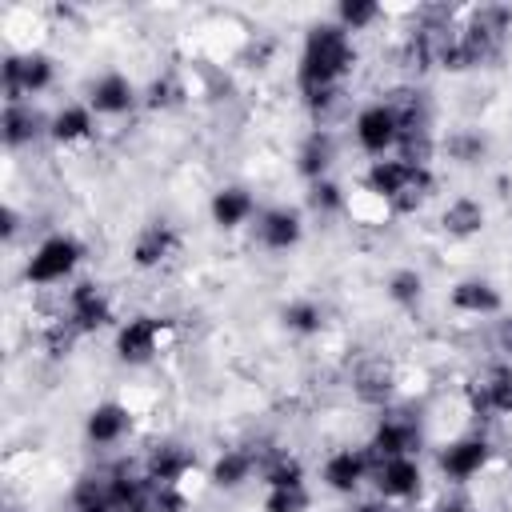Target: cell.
Masks as SVG:
<instances>
[{"mask_svg": "<svg viewBox=\"0 0 512 512\" xmlns=\"http://www.w3.org/2000/svg\"><path fill=\"white\" fill-rule=\"evenodd\" d=\"M388 296H392L396 304L412 308V304L424 296V280H420V272H412V268H400V272H392V280H388Z\"/></svg>", "mask_w": 512, "mask_h": 512, "instance_id": "f546056e", "label": "cell"}, {"mask_svg": "<svg viewBox=\"0 0 512 512\" xmlns=\"http://www.w3.org/2000/svg\"><path fill=\"white\" fill-rule=\"evenodd\" d=\"M504 32H508V12L504 8H480L464 32H456L452 40H440V64L444 68H476V64H488L500 44H504Z\"/></svg>", "mask_w": 512, "mask_h": 512, "instance_id": "7a4b0ae2", "label": "cell"}, {"mask_svg": "<svg viewBox=\"0 0 512 512\" xmlns=\"http://www.w3.org/2000/svg\"><path fill=\"white\" fill-rule=\"evenodd\" d=\"M256 232H260V244H264V248L288 252V248L300 244V232H304V228H300V216H296L292 208H268V212L260 216Z\"/></svg>", "mask_w": 512, "mask_h": 512, "instance_id": "9a60e30c", "label": "cell"}, {"mask_svg": "<svg viewBox=\"0 0 512 512\" xmlns=\"http://www.w3.org/2000/svg\"><path fill=\"white\" fill-rule=\"evenodd\" d=\"M264 512H308V492L304 488H268Z\"/></svg>", "mask_w": 512, "mask_h": 512, "instance_id": "d6a6232c", "label": "cell"}, {"mask_svg": "<svg viewBox=\"0 0 512 512\" xmlns=\"http://www.w3.org/2000/svg\"><path fill=\"white\" fill-rule=\"evenodd\" d=\"M252 212H256V204H252V196L244 188H220L212 196V220L220 228H240Z\"/></svg>", "mask_w": 512, "mask_h": 512, "instance_id": "cb8c5ba5", "label": "cell"}, {"mask_svg": "<svg viewBox=\"0 0 512 512\" xmlns=\"http://www.w3.org/2000/svg\"><path fill=\"white\" fill-rule=\"evenodd\" d=\"M132 104H136V88H132V80L120 76V72H104V76L88 88V108L100 112V116H124Z\"/></svg>", "mask_w": 512, "mask_h": 512, "instance_id": "8fae6325", "label": "cell"}, {"mask_svg": "<svg viewBox=\"0 0 512 512\" xmlns=\"http://www.w3.org/2000/svg\"><path fill=\"white\" fill-rule=\"evenodd\" d=\"M256 468V452L248 448H224L212 464V484L216 488H240Z\"/></svg>", "mask_w": 512, "mask_h": 512, "instance_id": "7402d4cb", "label": "cell"}, {"mask_svg": "<svg viewBox=\"0 0 512 512\" xmlns=\"http://www.w3.org/2000/svg\"><path fill=\"white\" fill-rule=\"evenodd\" d=\"M176 244H180L176 228L164 224V220H152V224H144V228L136 232L132 260H136V268H156V264H164V260L176 252Z\"/></svg>", "mask_w": 512, "mask_h": 512, "instance_id": "7c38bea8", "label": "cell"}, {"mask_svg": "<svg viewBox=\"0 0 512 512\" xmlns=\"http://www.w3.org/2000/svg\"><path fill=\"white\" fill-rule=\"evenodd\" d=\"M308 204H312V212L332 216V212L344 208V192H340V184H332V180H316V184L308 188Z\"/></svg>", "mask_w": 512, "mask_h": 512, "instance_id": "1f68e13d", "label": "cell"}, {"mask_svg": "<svg viewBox=\"0 0 512 512\" xmlns=\"http://www.w3.org/2000/svg\"><path fill=\"white\" fill-rule=\"evenodd\" d=\"M420 448V428L404 416H384L372 432V456L376 460H400Z\"/></svg>", "mask_w": 512, "mask_h": 512, "instance_id": "9c48e42d", "label": "cell"}, {"mask_svg": "<svg viewBox=\"0 0 512 512\" xmlns=\"http://www.w3.org/2000/svg\"><path fill=\"white\" fill-rule=\"evenodd\" d=\"M356 392H360V400H368V404H384V400L392 396V376H388L384 368H368V372H360Z\"/></svg>", "mask_w": 512, "mask_h": 512, "instance_id": "4dcf8cb0", "label": "cell"}, {"mask_svg": "<svg viewBox=\"0 0 512 512\" xmlns=\"http://www.w3.org/2000/svg\"><path fill=\"white\" fill-rule=\"evenodd\" d=\"M264 484L268 488H304V464L288 452H272V460L264 464Z\"/></svg>", "mask_w": 512, "mask_h": 512, "instance_id": "4316f807", "label": "cell"}, {"mask_svg": "<svg viewBox=\"0 0 512 512\" xmlns=\"http://www.w3.org/2000/svg\"><path fill=\"white\" fill-rule=\"evenodd\" d=\"M176 100H180V84H176L172 76L152 80V88H148V104H152V108H168V104H176Z\"/></svg>", "mask_w": 512, "mask_h": 512, "instance_id": "836d02e7", "label": "cell"}, {"mask_svg": "<svg viewBox=\"0 0 512 512\" xmlns=\"http://www.w3.org/2000/svg\"><path fill=\"white\" fill-rule=\"evenodd\" d=\"M468 404L476 416L512 412V368H492L484 380H476L468 388Z\"/></svg>", "mask_w": 512, "mask_h": 512, "instance_id": "30bf717a", "label": "cell"}, {"mask_svg": "<svg viewBox=\"0 0 512 512\" xmlns=\"http://www.w3.org/2000/svg\"><path fill=\"white\" fill-rule=\"evenodd\" d=\"M0 128H4V144H8V148H20V144H28V140L40 136L44 116H40L32 104H8Z\"/></svg>", "mask_w": 512, "mask_h": 512, "instance_id": "44dd1931", "label": "cell"}, {"mask_svg": "<svg viewBox=\"0 0 512 512\" xmlns=\"http://www.w3.org/2000/svg\"><path fill=\"white\" fill-rule=\"evenodd\" d=\"M356 140H360V148H364L368 156H384L388 148H396L400 124H396V112H392L388 100L360 108V116H356Z\"/></svg>", "mask_w": 512, "mask_h": 512, "instance_id": "52a82bcc", "label": "cell"}, {"mask_svg": "<svg viewBox=\"0 0 512 512\" xmlns=\"http://www.w3.org/2000/svg\"><path fill=\"white\" fill-rule=\"evenodd\" d=\"M332 152H336L332 132H324V128L308 132L304 144H300V152H296V168H300V176H304L308 184L324 180V172H328V164H332Z\"/></svg>", "mask_w": 512, "mask_h": 512, "instance_id": "d6986e66", "label": "cell"}, {"mask_svg": "<svg viewBox=\"0 0 512 512\" xmlns=\"http://www.w3.org/2000/svg\"><path fill=\"white\" fill-rule=\"evenodd\" d=\"M284 324H288L292 332H300V336H312V332H320L324 312H320L312 300H296V304L284 308Z\"/></svg>", "mask_w": 512, "mask_h": 512, "instance_id": "83f0119b", "label": "cell"}, {"mask_svg": "<svg viewBox=\"0 0 512 512\" xmlns=\"http://www.w3.org/2000/svg\"><path fill=\"white\" fill-rule=\"evenodd\" d=\"M108 320H112V304H108V296H104L100 284L84 280V284H76V288L68 292V320H64V324H68L76 336L96 332V328H104Z\"/></svg>", "mask_w": 512, "mask_h": 512, "instance_id": "8992f818", "label": "cell"}, {"mask_svg": "<svg viewBox=\"0 0 512 512\" xmlns=\"http://www.w3.org/2000/svg\"><path fill=\"white\" fill-rule=\"evenodd\" d=\"M52 84V60L44 52H20L4 60V100L24 104V96H36Z\"/></svg>", "mask_w": 512, "mask_h": 512, "instance_id": "5b68a950", "label": "cell"}, {"mask_svg": "<svg viewBox=\"0 0 512 512\" xmlns=\"http://www.w3.org/2000/svg\"><path fill=\"white\" fill-rule=\"evenodd\" d=\"M496 340H500V348L512 356V316H504V320H500V328H496Z\"/></svg>", "mask_w": 512, "mask_h": 512, "instance_id": "d590c367", "label": "cell"}, {"mask_svg": "<svg viewBox=\"0 0 512 512\" xmlns=\"http://www.w3.org/2000/svg\"><path fill=\"white\" fill-rule=\"evenodd\" d=\"M376 16H380V8H376L372 0H340V8H336V20H340V28H344V32L368 28Z\"/></svg>", "mask_w": 512, "mask_h": 512, "instance_id": "f1b7e54d", "label": "cell"}, {"mask_svg": "<svg viewBox=\"0 0 512 512\" xmlns=\"http://www.w3.org/2000/svg\"><path fill=\"white\" fill-rule=\"evenodd\" d=\"M444 512H468V508H456V504H448V508H444Z\"/></svg>", "mask_w": 512, "mask_h": 512, "instance_id": "f35d334b", "label": "cell"}, {"mask_svg": "<svg viewBox=\"0 0 512 512\" xmlns=\"http://www.w3.org/2000/svg\"><path fill=\"white\" fill-rule=\"evenodd\" d=\"M80 256H84L80 240H72V236H48L32 252L24 276H28V284H60L64 276H72V268L80 264Z\"/></svg>", "mask_w": 512, "mask_h": 512, "instance_id": "277c9868", "label": "cell"}, {"mask_svg": "<svg viewBox=\"0 0 512 512\" xmlns=\"http://www.w3.org/2000/svg\"><path fill=\"white\" fill-rule=\"evenodd\" d=\"M364 476H368V452H356V448H340L324 464V480L332 492H356Z\"/></svg>", "mask_w": 512, "mask_h": 512, "instance_id": "ac0fdd59", "label": "cell"}, {"mask_svg": "<svg viewBox=\"0 0 512 512\" xmlns=\"http://www.w3.org/2000/svg\"><path fill=\"white\" fill-rule=\"evenodd\" d=\"M376 488L384 500H412L420 492V468L412 456L400 460H380L376 464Z\"/></svg>", "mask_w": 512, "mask_h": 512, "instance_id": "4fadbf2b", "label": "cell"}, {"mask_svg": "<svg viewBox=\"0 0 512 512\" xmlns=\"http://www.w3.org/2000/svg\"><path fill=\"white\" fill-rule=\"evenodd\" d=\"M364 184H368V192L388 200L396 212H416L432 192V172H428V164H408L400 156L396 160H372Z\"/></svg>", "mask_w": 512, "mask_h": 512, "instance_id": "3957f363", "label": "cell"}, {"mask_svg": "<svg viewBox=\"0 0 512 512\" xmlns=\"http://www.w3.org/2000/svg\"><path fill=\"white\" fill-rule=\"evenodd\" d=\"M352 512H384L380 504H360V508H352Z\"/></svg>", "mask_w": 512, "mask_h": 512, "instance_id": "74e56055", "label": "cell"}, {"mask_svg": "<svg viewBox=\"0 0 512 512\" xmlns=\"http://www.w3.org/2000/svg\"><path fill=\"white\" fill-rule=\"evenodd\" d=\"M128 428H132V416H128V408L116 404V400L96 404V408L88 412V424H84V432H88L92 444H116V440H124Z\"/></svg>", "mask_w": 512, "mask_h": 512, "instance_id": "e0dca14e", "label": "cell"}, {"mask_svg": "<svg viewBox=\"0 0 512 512\" xmlns=\"http://www.w3.org/2000/svg\"><path fill=\"white\" fill-rule=\"evenodd\" d=\"M448 148H452V152H456L464 164H468V160H476V156L484 152V144H480L476 136H452V140H448Z\"/></svg>", "mask_w": 512, "mask_h": 512, "instance_id": "e575fe53", "label": "cell"}, {"mask_svg": "<svg viewBox=\"0 0 512 512\" xmlns=\"http://www.w3.org/2000/svg\"><path fill=\"white\" fill-rule=\"evenodd\" d=\"M92 128H96V124H92V108H84V104H68V108H60V112L52 116V124H48L52 140H60V144L88 140Z\"/></svg>", "mask_w": 512, "mask_h": 512, "instance_id": "603a6c76", "label": "cell"}, {"mask_svg": "<svg viewBox=\"0 0 512 512\" xmlns=\"http://www.w3.org/2000/svg\"><path fill=\"white\" fill-rule=\"evenodd\" d=\"M72 512H116V508H112L108 472H100V476H84V480L72 488Z\"/></svg>", "mask_w": 512, "mask_h": 512, "instance_id": "d4e9b609", "label": "cell"}, {"mask_svg": "<svg viewBox=\"0 0 512 512\" xmlns=\"http://www.w3.org/2000/svg\"><path fill=\"white\" fill-rule=\"evenodd\" d=\"M192 468V452L184 448V444H156L152 452H148V460H144V476L148 480H156V484H180V476Z\"/></svg>", "mask_w": 512, "mask_h": 512, "instance_id": "2e32d148", "label": "cell"}, {"mask_svg": "<svg viewBox=\"0 0 512 512\" xmlns=\"http://www.w3.org/2000/svg\"><path fill=\"white\" fill-rule=\"evenodd\" d=\"M440 224H444V232H448V236H472V232H480V228H484V208H480L476 200L460 196V200H452V204L444 208Z\"/></svg>", "mask_w": 512, "mask_h": 512, "instance_id": "484cf974", "label": "cell"}, {"mask_svg": "<svg viewBox=\"0 0 512 512\" xmlns=\"http://www.w3.org/2000/svg\"><path fill=\"white\" fill-rule=\"evenodd\" d=\"M452 308L468 312V316H492V312H500V292L488 280H460L452 288Z\"/></svg>", "mask_w": 512, "mask_h": 512, "instance_id": "ffe728a7", "label": "cell"}, {"mask_svg": "<svg viewBox=\"0 0 512 512\" xmlns=\"http://www.w3.org/2000/svg\"><path fill=\"white\" fill-rule=\"evenodd\" d=\"M0 220H4V224H0V236H4V240H12V236H16V212H12V208H4V216H0Z\"/></svg>", "mask_w": 512, "mask_h": 512, "instance_id": "8d00e7d4", "label": "cell"}, {"mask_svg": "<svg viewBox=\"0 0 512 512\" xmlns=\"http://www.w3.org/2000/svg\"><path fill=\"white\" fill-rule=\"evenodd\" d=\"M352 64H356V48H352L348 32L340 24H312L304 36L300 68H296L304 104L312 112L332 108V100L340 96V80L352 72Z\"/></svg>", "mask_w": 512, "mask_h": 512, "instance_id": "6da1fadb", "label": "cell"}, {"mask_svg": "<svg viewBox=\"0 0 512 512\" xmlns=\"http://www.w3.org/2000/svg\"><path fill=\"white\" fill-rule=\"evenodd\" d=\"M160 328H164V320H156V316H132L116 332V356L124 364H148L160 348Z\"/></svg>", "mask_w": 512, "mask_h": 512, "instance_id": "ba28073f", "label": "cell"}, {"mask_svg": "<svg viewBox=\"0 0 512 512\" xmlns=\"http://www.w3.org/2000/svg\"><path fill=\"white\" fill-rule=\"evenodd\" d=\"M488 464V444L480 436H464L440 452V468L448 480H472Z\"/></svg>", "mask_w": 512, "mask_h": 512, "instance_id": "5bb4252c", "label": "cell"}]
</instances>
